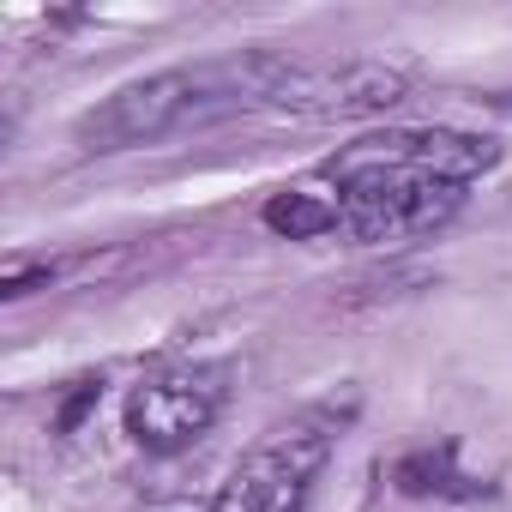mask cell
Here are the masks:
<instances>
[{
  "label": "cell",
  "instance_id": "52a82bcc",
  "mask_svg": "<svg viewBox=\"0 0 512 512\" xmlns=\"http://www.w3.org/2000/svg\"><path fill=\"white\" fill-rule=\"evenodd\" d=\"M392 482H398V494H416V500H428V494L434 500H470V494H482L476 476L458 470V446L452 440L422 446V452H404L392 464Z\"/></svg>",
  "mask_w": 512,
  "mask_h": 512
},
{
  "label": "cell",
  "instance_id": "30bf717a",
  "mask_svg": "<svg viewBox=\"0 0 512 512\" xmlns=\"http://www.w3.org/2000/svg\"><path fill=\"white\" fill-rule=\"evenodd\" d=\"M97 398H103V380H79V392L67 398V410H61V422H55V428H61V434H73V428L91 416V404H97Z\"/></svg>",
  "mask_w": 512,
  "mask_h": 512
},
{
  "label": "cell",
  "instance_id": "7a4b0ae2",
  "mask_svg": "<svg viewBox=\"0 0 512 512\" xmlns=\"http://www.w3.org/2000/svg\"><path fill=\"white\" fill-rule=\"evenodd\" d=\"M332 440H338V422L326 410L272 428L229 470V482L217 488L211 512H302L308 494H314V476L332 458Z\"/></svg>",
  "mask_w": 512,
  "mask_h": 512
},
{
  "label": "cell",
  "instance_id": "6da1fadb",
  "mask_svg": "<svg viewBox=\"0 0 512 512\" xmlns=\"http://www.w3.org/2000/svg\"><path fill=\"white\" fill-rule=\"evenodd\" d=\"M284 55H235V61H205V67H169L151 79L121 85L115 97H103L97 109H85L73 121V145L79 151H133L151 139H169L193 121H217L235 109H266V91L278 79Z\"/></svg>",
  "mask_w": 512,
  "mask_h": 512
},
{
  "label": "cell",
  "instance_id": "9c48e42d",
  "mask_svg": "<svg viewBox=\"0 0 512 512\" xmlns=\"http://www.w3.org/2000/svg\"><path fill=\"white\" fill-rule=\"evenodd\" d=\"M61 278H67V266H61V260H13L7 272H0V296L19 302V296L49 290V284H61Z\"/></svg>",
  "mask_w": 512,
  "mask_h": 512
},
{
  "label": "cell",
  "instance_id": "8992f818",
  "mask_svg": "<svg viewBox=\"0 0 512 512\" xmlns=\"http://www.w3.org/2000/svg\"><path fill=\"white\" fill-rule=\"evenodd\" d=\"M464 205V187L446 181H416V175H374L338 187V229L356 241H398V235H428Z\"/></svg>",
  "mask_w": 512,
  "mask_h": 512
},
{
  "label": "cell",
  "instance_id": "5b68a950",
  "mask_svg": "<svg viewBox=\"0 0 512 512\" xmlns=\"http://www.w3.org/2000/svg\"><path fill=\"white\" fill-rule=\"evenodd\" d=\"M404 97H410V73L386 61H338V67L284 61L266 91V109L296 121H368L398 109Z\"/></svg>",
  "mask_w": 512,
  "mask_h": 512
},
{
  "label": "cell",
  "instance_id": "8fae6325",
  "mask_svg": "<svg viewBox=\"0 0 512 512\" xmlns=\"http://www.w3.org/2000/svg\"><path fill=\"white\" fill-rule=\"evenodd\" d=\"M157 512H211V506H187V500H175V506H157Z\"/></svg>",
  "mask_w": 512,
  "mask_h": 512
},
{
  "label": "cell",
  "instance_id": "277c9868",
  "mask_svg": "<svg viewBox=\"0 0 512 512\" xmlns=\"http://www.w3.org/2000/svg\"><path fill=\"white\" fill-rule=\"evenodd\" d=\"M223 404H229V368L223 362H181V368H163V374L133 386L127 434L139 452L169 458V452H187L199 434H211Z\"/></svg>",
  "mask_w": 512,
  "mask_h": 512
},
{
  "label": "cell",
  "instance_id": "ba28073f",
  "mask_svg": "<svg viewBox=\"0 0 512 512\" xmlns=\"http://www.w3.org/2000/svg\"><path fill=\"white\" fill-rule=\"evenodd\" d=\"M266 229L272 235H290V241H314L326 229H338V199H320V193H278L266 205Z\"/></svg>",
  "mask_w": 512,
  "mask_h": 512
},
{
  "label": "cell",
  "instance_id": "3957f363",
  "mask_svg": "<svg viewBox=\"0 0 512 512\" xmlns=\"http://www.w3.org/2000/svg\"><path fill=\"white\" fill-rule=\"evenodd\" d=\"M500 163V139L488 133H452V127H398V133H368L326 157V181H374V175H416V181H446L470 187Z\"/></svg>",
  "mask_w": 512,
  "mask_h": 512
}]
</instances>
